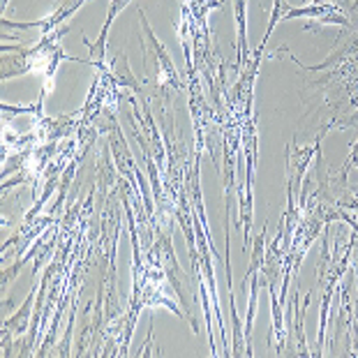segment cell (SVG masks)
<instances>
[{"label":"cell","mask_w":358,"mask_h":358,"mask_svg":"<svg viewBox=\"0 0 358 358\" xmlns=\"http://www.w3.org/2000/svg\"><path fill=\"white\" fill-rule=\"evenodd\" d=\"M129 3V0H111V7H109V14H106V24L102 28V33H100V40H97V44H90L88 42V47H90V56H100L102 60V53H104V42H106V33H109V28L113 24V17H116V12H120L123 7Z\"/></svg>","instance_id":"6da1fadb"},{"label":"cell","mask_w":358,"mask_h":358,"mask_svg":"<svg viewBox=\"0 0 358 358\" xmlns=\"http://www.w3.org/2000/svg\"><path fill=\"white\" fill-rule=\"evenodd\" d=\"M30 303H33V296H30V299L26 301V306L21 308V312L17 317H12L10 322L5 324V329H10V331H24V326H26V322H28V315H30Z\"/></svg>","instance_id":"7a4b0ae2"}]
</instances>
